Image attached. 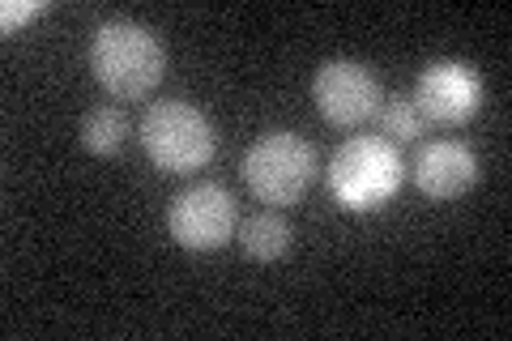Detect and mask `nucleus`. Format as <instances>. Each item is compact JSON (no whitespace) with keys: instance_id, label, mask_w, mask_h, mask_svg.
<instances>
[{"instance_id":"nucleus-3","label":"nucleus","mask_w":512,"mask_h":341,"mask_svg":"<svg viewBox=\"0 0 512 341\" xmlns=\"http://www.w3.org/2000/svg\"><path fill=\"white\" fill-rule=\"evenodd\" d=\"M316 175H320L316 145L299 133H286V128L256 137L244 154V184L252 188L256 201L274 209L299 205L316 184Z\"/></svg>"},{"instance_id":"nucleus-10","label":"nucleus","mask_w":512,"mask_h":341,"mask_svg":"<svg viewBox=\"0 0 512 341\" xmlns=\"http://www.w3.org/2000/svg\"><path fill=\"white\" fill-rule=\"evenodd\" d=\"M124 141H128V116L120 107H94L82 116V145L90 154L111 158L124 150Z\"/></svg>"},{"instance_id":"nucleus-2","label":"nucleus","mask_w":512,"mask_h":341,"mask_svg":"<svg viewBox=\"0 0 512 341\" xmlns=\"http://www.w3.org/2000/svg\"><path fill=\"white\" fill-rule=\"evenodd\" d=\"M137 137H141V150H146V158L163 175H192V171H201L205 162L214 158V150H218L214 120L205 116L197 103H184V99L154 103L146 116H141Z\"/></svg>"},{"instance_id":"nucleus-12","label":"nucleus","mask_w":512,"mask_h":341,"mask_svg":"<svg viewBox=\"0 0 512 341\" xmlns=\"http://www.w3.org/2000/svg\"><path fill=\"white\" fill-rule=\"evenodd\" d=\"M47 5L43 0H9L5 9H0V26H5V35H13V26H22V22H30V18H39Z\"/></svg>"},{"instance_id":"nucleus-9","label":"nucleus","mask_w":512,"mask_h":341,"mask_svg":"<svg viewBox=\"0 0 512 341\" xmlns=\"http://www.w3.org/2000/svg\"><path fill=\"white\" fill-rule=\"evenodd\" d=\"M239 248H244L252 261H278V256L291 248V222H286L278 209L252 214L239 226Z\"/></svg>"},{"instance_id":"nucleus-5","label":"nucleus","mask_w":512,"mask_h":341,"mask_svg":"<svg viewBox=\"0 0 512 341\" xmlns=\"http://www.w3.org/2000/svg\"><path fill=\"white\" fill-rule=\"evenodd\" d=\"M239 226V205L222 184H192L167 205V231L188 252L222 248Z\"/></svg>"},{"instance_id":"nucleus-4","label":"nucleus","mask_w":512,"mask_h":341,"mask_svg":"<svg viewBox=\"0 0 512 341\" xmlns=\"http://www.w3.org/2000/svg\"><path fill=\"white\" fill-rule=\"evenodd\" d=\"M329 192L342 209H380L393 201V192L402 188L406 167L397 158L393 141L384 137H350L338 145V154L329 158Z\"/></svg>"},{"instance_id":"nucleus-6","label":"nucleus","mask_w":512,"mask_h":341,"mask_svg":"<svg viewBox=\"0 0 512 341\" xmlns=\"http://www.w3.org/2000/svg\"><path fill=\"white\" fill-rule=\"evenodd\" d=\"M312 103L316 111L325 116L329 124L338 128H359L363 120H372L380 103H384V90L376 73L359 60H325L312 77Z\"/></svg>"},{"instance_id":"nucleus-11","label":"nucleus","mask_w":512,"mask_h":341,"mask_svg":"<svg viewBox=\"0 0 512 341\" xmlns=\"http://www.w3.org/2000/svg\"><path fill=\"white\" fill-rule=\"evenodd\" d=\"M376 120H380L384 141H414L427 128L423 111H419V103H414L410 94H393V99H384L380 111H376Z\"/></svg>"},{"instance_id":"nucleus-7","label":"nucleus","mask_w":512,"mask_h":341,"mask_svg":"<svg viewBox=\"0 0 512 341\" xmlns=\"http://www.w3.org/2000/svg\"><path fill=\"white\" fill-rule=\"evenodd\" d=\"M410 99L431 124H466L483 107V77L466 60H431L414 81Z\"/></svg>"},{"instance_id":"nucleus-8","label":"nucleus","mask_w":512,"mask_h":341,"mask_svg":"<svg viewBox=\"0 0 512 341\" xmlns=\"http://www.w3.org/2000/svg\"><path fill=\"white\" fill-rule=\"evenodd\" d=\"M414 184L431 201H457L478 184V154L466 141H431L414 158Z\"/></svg>"},{"instance_id":"nucleus-1","label":"nucleus","mask_w":512,"mask_h":341,"mask_svg":"<svg viewBox=\"0 0 512 341\" xmlns=\"http://www.w3.org/2000/svg\"><path fill=\"white\" fill-rule=\"evenodd\" d=\"M90 73L116 99H146L167 73V47L146 22L107 18L90 39Z\"/></svg>"}]
</instances>
